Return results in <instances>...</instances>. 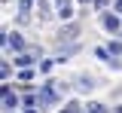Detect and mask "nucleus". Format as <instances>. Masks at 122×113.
I'll list each match as a JSON object with an SVG mask.
<instances>
[{"label":"nucleus","instance_id":"0eeeda50","mask_svg":"<svg viewBox=\"0 0 122 113\" xmlns=\"http://www.w3.org/2000/svg\"><path fill=\"white\" fill-rule=\"evenodd\" d=\"M15 64H18V67H21V70H25V67H28V64H34V61H30L28 55H25V52H21V55H18V58H15Z\"/></svg>","mask_w":122,"mask_h":113},{"label":"nucleus","instance_id":"9b49d317","mask_svg":"<svg viewBox=\"0 0 122 113\" xmlns=\"http://www.w3.org/2000/svg\"><path fill=\"white\" fill-rule=\"evenodd\" d=\"M110 55H122V43L119 40H110Z\"/></svg>","mask_w":122,"mask_h":113},{"label":"nucleus","instance_id":"423d86ee","mask_svg":"<svg viewBox=\"0 0 122 113\" xmlns=\"http://www.w3.org/2000/svg\"><path fill=\"white\" fill-rule=\"evenodd\" d=\"M76 89H79V92H89V89H92V80H89V77H79V80H76Z\"/></svg>","mask_w":122,"mask_h":113},{"label":"nucleus","instance_id":"1a4fd4ad","mask_svg":"<svg viewBox=\"0 0 122 113\" xmlns=\"http://www.w3.org/2000/svg\"><path fill=\"white\" fill-rule=\"evenodd\" d=\"M95 55H98L101 61H110V49H104V46H98V49H95Z\"/></svg>","mask_w":122,"mask_h":113},{"label":"nucleus","instance_id":"f03ea898","mask_svg":"<svg viewBox=\"0 0 122 113\" xmlns=\"http://www.w3.org/2000/svg\"><path fill=\"white\" fill-rule=\"evenodd\" d=\"M101 25H104L107 31H119V28H122V21H119L116 12H104V15H101Z\"/></svg>","mask_w":122,"mask_h":113},{"label":"nucleus","instance_id":"4468645a","mask_svg":"<svg viewBox=\"0 0 122 113\" xmlns=\"http://www.w3.org/2000/svg\"><path fill=\"white\" fill-rule=\"evenodd\" d=\"M92 107H95V104H92ZM86 113H98V107H95V110H86Z\"/></svg>","mask_w":122,"mask_h":113},{"label":"nucleus","instance_id":"6e6552de","mask_svg":"<svg viewBox=\"0 0 122 113\" xmlns=\"http://www.w3.org/2000/svg\"><path fill=\"white\" fill-rule=\"evenodd\" d=\"M25 55H28L30 61H37V58H40V46H30V49H25Z\"/></svg>","mask_w":122,"mask_h":113},{"label":"nucleus","instance_id":"7ed1b4c3","mask_svg":"<svg viewBox=\"0 0 122 113\" xmlns=\"http://www.w3.org/2000/svg\"><path fill=\"white\" fill-rule=\"evenodd\" d=\"M3 43H6V49H15V52H21V49H25V40H21L15 31L6 34V37H3Z\"/></svg>","mask_w":122,"mask_h":113},{"label":"nucleus","instance_id":"f257e3e1","mask_svg":"<svg viewBox=\"0 0 122 113\" xmlns=\"http://www.w3.org/2000/svg\"><path fill=\"white\" fill-rule=\"evenodd\" d=\"M0 98H3V107H6V110L18 107V95H15V92L9 89V86H6V82H3V89H0Z\"/></svg>","mask_w":122,"mask_h":113},{"label":"nucleus","instance_id":"9d476101","mask_svg":"<svg viewBox=\"0 0 122 113\" xmlns=\"http://www.w3.org/2000/svg\"><path fill=\"white\" fill-rule=\"evenodd\" d=\"M18 80H21V82L34 80V70H30V67H25V70H18Z\"/></svg>","mask_w":122,"mask_h":113},{"label":"nucleus","instance_id":"f8f14e48","mask_svg":"<svg viewBox=\"0 0 122 113\" xmlns=\"http://www.w3.org/2000/svg\"><path fill=\"white\" fill-rule=\"evenodd\" d=\"M107 3L110 0H95V9H107Z\"/></svg>","mask_w":122,"mask_h":113},{"label":"nucleus","instance_id":"39448f33","mask_svg":"<svg viewBox=\"0 0 122 113\" xmlns=\"http://www.w3.org/2000/svg\"><path fill=\"white\" fill-rule=\"evenodd\" d=\"M76 34H79V28L76 25H67V28H61V40H73Z\"/></svg>","mask_w":122,"mask_h":113},{"label":"nucleus","instance_id":"dca6fc26","mask_svg":"<svg viewBox=\"0 0 122 113\" xmlns=\"http://www.w3.org/2000/svg\"><path fill=\"white\" fill-rule=\"evenodd\" d=\"M79 3H95V0H79Z\"/></svg>","mask_w":122,"mask_h":113},{"label":"nucleus","instance_id":"20e7f679","mask_svg":"<svg viewBox=\"0 0 122 113\" xmlns=\"http://www.w3.org/2000/svg\"><path fill=\"white\" fill-rule=\"evenodd\" d=\"M55 12H58L61 18H70L73 15V3H70V0H55Z\"/></svg>","mask_w":122,"mask_h":113},{"label":"nucleus","instance_id":"f3484780","mask_svg":"<svg viewBox=\"0 0 122 113\" xmlns=\"http://www.w3.org/2000/svg\"><path fill=\"white\" fill-rule=\"evenodd\" d=\"M116 113H122V107H119V110H116Z\"/></svg>","mask_w":122,"mask_h":113},{"label":"nucleus","instance_id":"ddd939ff","mask_svg":"<svg viewBox=\"0 0 122 113\" xmlns=\"http://www.w3.org/2000/svg\"><path fill=\"white\" fill-rule=\"evenodd\" d=\"M113 9H116V12L122 15V0H116V6H113Z\"/></svg>","mask_w":122,"mask_h":113},{"label":"nucleus","instance_id":"2eb2a0df","mask_svg":"<svg viewBox=\"0 0 122 113\" xmlns=\"http://www.w3.org/2000/svg\"><path fill=\"white\" fill-rule=\"evenodd\" d=\"M25 113H37V110H34V107H28V110H25Z\"/></svg>","mask_w":122,"mask_h":113}]
</instances>
